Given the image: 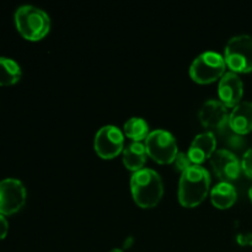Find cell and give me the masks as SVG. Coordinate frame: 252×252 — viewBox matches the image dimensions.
Here are the masks:
<instances>
[{
  "label": "cell",
  "instance_id": "6da1fadb",
  "mask_svg": "<svg viewBox=\"0 0 252 252\" xmlns=\"http://www.w3.org/2000/svg\"><path fill=\"white\" fill-rule=\"evenodd\" d=\"M211 174L202 165H192L181 174L179 182V201L186 208L199 206L211 189Z\"/></svg>",
  "mask_w": 252,
  "mask_h": 252
},
{
  "label": "cell",
  "instance_id": "7a4b0ae2",
  "mask_svg": "<svg viewBox=\"0 0 252 252\" xmlns=\"http://www.w3.org/2000/svg\"><path fill=\"white\" fill-rule=\"evenodd\" d=\"M130 191L135 203L142 208H153L164 194L162 179L155 170L144 169L133 172L130 177Z\"/></svg>",
  "mask_w": 252,
  "mask_h": 252
},
{
  "label": "cell",
  "instance_id": "3957f363",
  "mask_svg": "<svg viewBox=\"0 0 252 252\" xmlns=\"http://www.w3.org/2000/svg\"><path fill=\"white\" fill-rule=\"evenodd\" d=\"M17 31L29 41H39L51 30V19L44 10L33 5H22L15 12Z\"/></svg>",
  "mask_w": 252,
  "mask_h": 252
},
{
  "label": "cell",
  "instance_id": "277c9868",
  "mask_svg": "<svg viewBox=\"0 0 252 252\" xmlns=\"http://www.w3.org/2000/svg\"><path fill=\"white\" fill-rule=\"evenodd\" d=\"M224 56L214 51H206L197 56L189 66V75L196 83L209 84L220 80L226 73Z\"/></svg>",
  "mask_w": 252,
  "mask_h": 252
},
{
  "label": "cell",
  "instance_id": "5b68a950",
  "mask_svg": "<svg viewBox=\"0 0 252 252\" xmlns=\"http://www.w3.org/2000/svg\"><path fill=\"white\" fill-rule=\"evenodd\" d=\"M224 59L230 71L236 74L252 71V36L238 34L231 37L225 44Z\"/></svg>",
  "mask_w": 252,
  "mask_h": 252
},
{
  "label": "cell",
  "instance_id": "8992f818",
  "mask_svg": "<svg viewBox=\"0 0 252 252\" xmlns=\"http://www.w3.org/2000/svg\"><path fill=\"white\" fill-rule=\"evenodd\" d=\"M144 145L148 155L159 164H172L179 153L176 138L171 132L165 129L152 130Z\"/></svg>",
  "mask_w": 252,
  "mask_h": 252
},
{
  "label": "cell",
  "instance_id": "52a82bcc",
  "mask_svg": "<svg viewBox=\"0 0 252 252\" xmlns=\"http://www.w3.org/2000/svg\"><path fill=\"white\" fill-rule=\"evenodd\" d=\"M94 148L102 159H113L125 149V134L116 126H103L96 133Z\"/></svg>",
  "mask_w": 252,
  "mask_h": 252
},
{
  "label": "cell",
  "instance_id": "ba28073f",
  "mask_svg": "<svg viewBox=\"0 0 252 252\" xmlns=\"http://www.w3.org/2000/svg\"><path fill=\"white\" fill-rule=\"evenodd\" d=\"M26 189L17 179L0 181V214L10 216L19 212L26 202Z\"/></svg>",
  "mask_w": 252,
  "mask_h": 252
},
{
  "label": "cell",
  "instance_id": "9c48e42d",
  "mask_svg": "<svg viewBox=\"0 0 252 252\" xmlns=\"http://www.w3.org/2000/svg\"><path fill=\"white\" fill-rule=\"evenodd\" d=\"M211 165L214 174L223 182L236 180L243 170L239 158L228 149H217L211 158Z\"/></svg>",
  "mask_w": 252,
  "mask_h": 252
},
{
  "label": "cell",
  "instance_id": "30bf717a",
  "mask_svg": "<svg viewBox=\"0 0 252 252\" xmlns=\"http://www.w3.org/2000/svg\"><path fill=\"white\" fill-rule=\"evenodd\" d=\"M218 94L220 101L226 107H235L244 96V83L239 74L226 71L219 80Z\"/></svg>",
  "mask_w": 252,
  "mask_h": 252
},
{
  "label": "cell",
  "instance_id": "8fae6325",
  "mask_svg": "<svg viewBox=\"0 0 252 252\" xmlns=\"http://www.w3.org/2000/svg\"><path fill=\"white\" fill-rule=\"evenodd\" d=\"M228 107L220 100H207L198 112L199 121L207 128H221L229 122Z\"/></svg>",
  "mask_w": 252,
  "mask_h": 252
},
{
  "label": "cell",
  "instance_id": "7c38bea8",
  "mask_svg": "<svg viewBox=\"0 0 252 252\" xmlns=\"http://www.w3.org/2000/svg\"><path fill=\"white\" fill-rule=\"evenodd\" d=\"M217 148V138L213 132H202L197 134L192 140L191 145L189 148V159L194 165H201L207 159H211L212 155L216 153Z\"/></svg>",
  "mask_w": 252,
  "mask_h": 252
},
{
  "label": "cell",
  "instance_id": "4fadbf2b",
  "mask_svg": "<svg viewBox=\"0 0 252 252\" xmlns=\"http://www.w3.org/2000/svg\"><path fill=\"white\" fill-rule=\"evenodd\" d=\"M229 126L238 134H248L252 130V101H241L229 115Z\"/></svg>",
  "mask_w": 252,
  "mask_h": 252
},
{
  "label": "cell",
  "instance_id": "5bb4252c",
  "mask_svg": "<svg viewBox=\"0 0 252 252\" xmlns=\"http://www.w3.org/2000/svg\"><path fill=\"white\" fill-rule=\"evenodd\" d=\"M123 164L128 170L137 172L144 169L147 161V149L143 143L132 142L123 149Z\"/></svg>",
  "mask_w": 252,
  "mask_h": 252
},
{
  "label": "cell",
  "instance_id": "9a60e30c",
  "mask_svg": "<svg viewBox=\"0 0 252 252\" xmlns=\"http://www.w3.org/2000/svg\"><path fill=\"white\" fill-rule=\"evenodd\" d=\"M238 198L236 189L230 182H218L211 189V199L214 207L219 209H228L233 206Z\"/></svg>",
  "mask_w": 252,
  "mask_h": 252
},
{
  "label": "cell",
  "instance_id": "2e32d148",
  "mask_svg": "<svg viewBox=\"0 0 252 252\" xmlns=\"http://www.w3.org/2000/svg\"><path fill=\"white\" fill-rule=\"evenodd\" d=\"M149 133V125L142 117H132L123 125V134L133 142L145 140Z\"/></svg>",
  "mask_w": 252,
  "mask_h": 252
},
{
  "label": "cell",
  "instance_id": "e0dca14e",
  "mask_svg": "<svg viewBox=\"0 0 252 252\" xmlns=\"http://www.w3.org/2000/svg\"><path fill=\"white\" fill-rule=\"evenodd\" d=\"M21 78V68L10 58H0V86H10L16 84Z\"/></svg>",
  "mask_w": 252,
  "mask_h": 252
},
{
  "label": "cell",
  "instance_id": "ac0fdd59",
  "mask_svg": "<svg viewBox=\"0 0 252 252\" xmlns=\"http://www.w3.org/2000/svg\"><path fill=\"white\" fill-rule=\"evenodd\" d=\"M172 165H174L175 170H177V171H180L182 174V172L186 171L189 167H191L192 165H194V164L191 161V159H189V157L187 153L179 152L177 153L176 158H175V160L172 161Z\"/></svg>",
  "mask_w": 252,
  "mask_h": 252
},
{
  "label": "cell",
  "instance_id": "d6986e66",
  "mask_svg": "<svg viewBox=\"0 0 252 252\" xmlns=\"http://www.w3.org/2000/svg\"><path fill=\"white\" fill-rule=\"evenodd\" d=\"M241 169L245 172L246 176L252 180V148L248 149L241 159Z\"/></svg>",
  "mask_w": 252,
  "mask_h": 252
},
{
  "label": "cell",
  "instance_id": "ffe728a7",
  "mask_svg": "<svg viewBox=\"0 0 252 252\" xmlns=\"http://www.w3.org/2000/svg\"><path fill=\"white\" fill-rule=\"evenodd\" d=\"M236 241L240 246L252 248V233H240L236 235Z\"/></svg>",
  "mask_w": 252,
  "mask_h": 252
},
{
  "label": "cell",
  "instance_id": "44dd1931",
  "mask_svg": "<svg viewBox=\"0 0 252 252\" xmlns=\"http://www.w3.org/2000/svg\"><path fill=\"white\" fill-rule=\"evenodd\" d=\"M9 231V223L2 214H0V240L5 239Z\"/></svg>",
  "mask_w": 252,
  "mask_h": 252
},
{
  "label": "cell",
  "instance_id": "7402d4cb",
  "mask_svg": "<svg viewBox=\"0 0 252 252\" xmlns=\"http://www.w3.org/2000/svg\"><path fill=\"white\" fill-rule=\"evenodd\" d=\"M133 241H134L133 236H128V238L125 240V244H123V248H125V249H129L130 246H132Z\"/></svg>",
  "mask_w": 252,
  "mask_h": 252
},
{
  "label": "cell",
  "instance_id": "603a6c76",
  "mask_svg": "<svg viewBox=\"0 0 252 252\" xmlns=\"http://www.w3.org/2000/svg\"><path fill=\"white\" fill-rule=\"evenodd\" d=\"M110 252H125L122 250V249H118V248H116V249H112V250H111Z\"/></svg>",
  "mask_w": 252,
  "mask_h": 252
},
{
  "label": "cell",
  "instance_id": "cb8c5ba5",
  "mask_svg": "<svg viewBox=\"0 0 252 252\" xmlns=\"http://www.w3.org/2000/svg\"><path fill=\"white\" fill-rule=\"evenodd\" d=\"M249 197H250V199L252 202V186L250 187V189H249Z\"/></svg>",
  "mask_w": 252,
  "mask_h": 252
}]
</instances>
